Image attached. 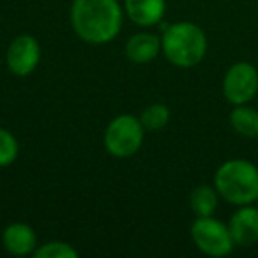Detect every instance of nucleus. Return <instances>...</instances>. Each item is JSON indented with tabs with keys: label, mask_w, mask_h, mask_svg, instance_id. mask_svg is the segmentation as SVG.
<instances>
[{
	"label": "nucleus",
	"mask_w": 258,
	"mask_h": 258,
	"mask_svg": "<svg viewBox=\"0 0 258 258\" xmlns=\"http://www.w3.org/2000/svg\"><path fill=\"white\" fill-rule=\"evenodd\" d=\"M258 94V69L242 60L228 68L223 78V96L232 106L247 104Z\"/></svg>",
	"instance_id": "423d86ee"
},
{
	"label": "nucleus",
	"mask_w": 258,
	"mask_h": 258,
	"mask_svg": "<svg viewBox=\"0 0 258 258\" xmlns=\"http://www.w3.org/2000/svg\"><path fill=\"white\" fill-rule=\"evenodd\" d=\"M214 187L230 205H251L258 198V166L247 159H228L214 173Z\"/></svg>",
	"instance_id": "7ed1b4c3"
},
{
	"label": "nucleus",
	"mask_w": 258,
	"mask_h": 258,
	"mask_svg": "<svg viewBox=\"0 0 258 258\" xmlns=\"http://www.w3.org/2000/svg\"><path fill=\"white\" fill-rule=\"evenodd\" d=\"M140 122L145 131H161L170 122V110L163 103H152L142 111Z\"/></svg>",
	"instance_id": "4468645a"
},
{
	"label": "nucleus",
	"mask_w": 258,
	"mask_h": 258,
	"mask_svg": "<svg viewBox=\"0 0 258 258\" xmlns=\"http://www.w3.org/2000/svg\"><path fill=\"white\" fill-rule=\"evenodd\" d=\"M228 230L235 246L249 247L258 242V207L240 205L228 221Z\"/></svg>",
	"instance_id": "6e6552de"
},
{
	"label": "nucleus",
	"mask_w": 258,
	"mask_h": 258,
	"mask_svg": "<svg viewBox=\"0 0 258 258\" xmlns=\"http://www.w3.org/2000/svg\"><path fill=\"white\" fill-rule=\"evenodd\" d=\"M189 233L195 246L204 254H207V256H214V258L226 256L235 247V242L232 239L228 225L212 218V216L195 219L193 225H191Z\"/></svg>",
	"instance_id": "39448f33"
},
{
	"label": "nucleus",
	"mask_w": 258,
	"mask_h": 258,
	"mask_svg": "<svg viewBox=\"0 0 258 258\" xmlns=\"http://www.w3.org/2000/svg\"><path fill=\"white\" fill-rule=\"evenodd\" d=\"M36 258H78V251L64 240H51L34 251Z\"/></svg>",
	"instance_id": "2eb2a0df"
},
{
	"label": "nucleus",
	"mask_w": 258,
	"mask_h": 258,
	"mask_svg": "<svg viewBox=\"0 0 258 258\" xmlns=\"http://www.w3.org/2000/svg\"><path fill=\"white\" fill-rule=\"evenodd\" d=\"M20 145L18 140L15 138V135L8 129L0 127V168L13 165L18 158Z\"/></svg>",
	"instance_id": "dca6fc26"
},
{
	"label": "nucleus",
	"mask_w": 258,
	"mask_h": 258,
	"mask_svg": "<svg viewBox=\"0 0 258 258\" xmlns=\"http://www.w3.org/2000/svg\"><path fill=\"white\" fill-rule=\"evenodd\" d=\"M207 36L191 22H177L168 25L161 36V51L170 64L189 69L198 66L207 55Z\"/></svg>",
	"instance_id": "f03ea898"
},
{
	"label": "nucleus",
	"mask_w": 258,
	"mask_h": 258,
	"mask_svg": "<svg viewBox=\"0 0 258 258\" xmlns=\"http://www.w3.org/2000/svg\"><path fill=\"white\" fill-rule=\"evenodd\" d=\"M219 193L214 186L209 184H200L189 195V207L197 218H205V216H214L216 209L219 204Z\"/></svg>",
	"instance_id": "ddd939ff"
},
{
	"label": "nucleus",
	"mask_w": 258,
	"mask_h": 258,
	"mask_svg": "<svg viewBox=\"0 0 258 258\" xmlns=\"http://www.w3.org/2000/svg\"><path fill=\"white\" fill-rule=\"evenodd\" d=\"M2 246L13 256H27L34 254L39 244L32 226L27 223H11L2 232Z\"/></svg>",
	"instance_id": "1a4fd4ad"
},
{
	"label": "nucleus",
	"mask_w": 258,
	"mask_h": 258,
	"mask_svg": "<svg viewBox=\"0 0 258 258\" xmlns=\"http://www.w3.org/2000/svg\"><path fill=\"white\" fill-rule=\"evenodd\" d=\"M145 127L140 117L131 113L117 115L104 129V149L113 158L125 159L135 156L144 144Z\"/></svg>",
	"instance_id": "20e7f679"
},
{
	"label": "nucleus",
	"mask_w": 258,
	"mask_h": 258,
	"mask_svg": "<svg viewBox=\"0 0 258 258\" xmlns=\"http://www.w3.org/2000/svg\"><path fill=\"white\" fill-rule=\"evenodd\" d=\"M254 204H256V207H258V198H256V202H254Z\"/></svg>",
	"instance_id": "f3484780"
},
{
	"label": "nucleus",
	"mask_w": 258,
	"mask_h": 258,
	"mask_svg": "<svg viewBox=\"0 0 258 258\" xmlns=\"http://www.w3.org/2000/svg\"><path fill=\"white\" fill-rule=\"evenodd\" d=\"M124 9L118 0H73L71 25L75 34L89 44H106L118 36Z\"/></svg>",
	"instance_id": "f257e3e1"
},
{
	"label": "nucleus",
	"mask_w": 258,
	"mask_h": 258,
	"mask_svg": "<svg viewBox=\"0 0 258 258\" xmlns=\"http://www.w3.org/2000/svg\"><path fill=\"white\" fill-rule=\"evenodd\" d=\"M39 62L41 46L36 37L22 34L11 41L8 53H6V64H8L9 73H13L18 78H25L36 71Z\"/></svg>",
	"instance_id": "0eeeda50"
},
{
	"label": "nucleus",
	"mask_w": 258,
	"mask_h": 258,
	"mask_svg": "<svg viewBox=\"0 0 258 258\" xmlns=\"http://www.w3.org/2000/svg\"><path fill=\"white\" fill-rule=\"evenodd\" d=\"M228 120L239 137L258 138V110H254L253 106H247V104L233 106Z\"/></svg>",
	"instance_id": "f8f14e48"
},
{
	"label": "nucleus",
	"mask_w": 258,
	"mask_h": 258,
	"mask_svg": "<svg viewBox=\"0 0 258 258\" xmlns=\"http://www.w3.org/2000/svg\"><path fill=\"white\" fill-rule=\"evenodd\" d=\"M161 51V37L151 32H137L125 44V57L133 64H149Z\"/></svg>",
	"instance_id": "9b49d317"
},
{
	"label": "nucleus",
	"mask_w": 258,
	"mask_h": 258,
	"mask_svg": "<svg viewBox=\"0 0 258 258\" xmlns=\"http://www.w3.org/2000/svg\"><path fill=\"white\" fill-rule=\"evenodd\" d=\"M166 0H125V15L138 27H154L163 22Z\"/></svg>",
	"instance_id": "9d476101"
}]
</instances>
